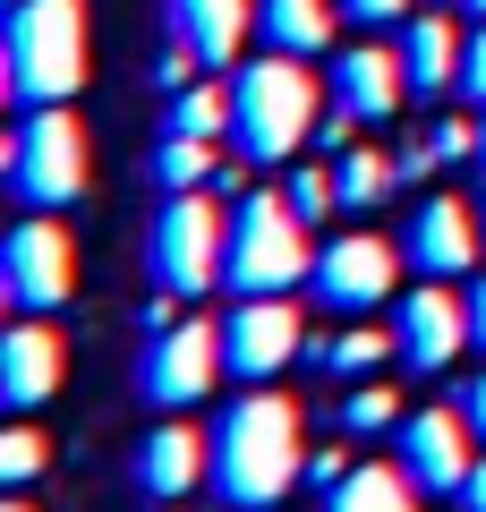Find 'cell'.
<instances>
[{"label":"cell","instance_id":"1","mask_svg":"<svg viewBox=\"0 0 486 512\" xmlns=\"http://www.w3.org/2000/svg\"><path fill=\"white\" fill-rule=\"evenodd\" d=\"M307 470V436H299V402L282 393H248L222 410L214 427V495L239 512H273Z\"/></svg>","mask_w":486,"mask_h":512},{"label":"cell","instance_id":"2","mask_svg":"<svg viewBox=\"0 0 486 512\" xmlns=\"http://www.w3.org/2000/svg\"><path fill=\"white\" fill-rule=\"evenodd\" d=\"M316 137V77L299 69V52H265L231 77V146L248 163H290Z\"/></svg>","mask_w":486,"mask_h":512},{"label":"cell","instance_id":"3","mask_svg":"<svg viewBox=\"0 0 486 512\" xmlns=\"http://www.w3.org/2000/svg\"><path fill=\"white\" fill-rule=\"evenodd\" d=\"M316 274V248H307V214L290 205V188H256L231 205V291L239 299H273L290 282Z\"/></svg>","mask_w":486,"mask_h":512},{"label":"cell","instance_id":"4","mask_svg":"<svg viewBox=\"0 0 486 512\" xmlns=\"http://www.w3.org/2000/svg\"><path fill=\"white\" fill-rule=\"evenodd\" d=\"M9 86H18V103H69L86 86V0H18L9 9Z\"/></svg>","mask_w":486,"mask_h":512},{"label":"cell","instance_id":"5","mask_svg":"<svg viewBox=\"0 0 486 512\" xmlns=\"http://www.w3.org/2000/svg\"><path fill=\"white\" fill-rule=\"evenodd\" d=\"M231 197H214V188H171V205L154 214V282L162 291H214L222 274H231V214H222Z\"/></svg>","mask_w":486,"mask_h":512},{"label":"cell","instance_id":"6","mask_svg":"<svg viewBox=\"0 0 486 512\" xmlns=\"http://www.w3.org/2000/svg\"><path fill=\"white\" fill-rule=\"evenodd\" d=\"M9 188L26 205H77L86 197V128L69 103H35L9 146Z\"/></svg>","mask_w":486,"mask_h":512},{"label":"cell","instance_id":"7","mask_svg":"<svg viewBox=\"0 0 486 512\" xmlns=\"http://www.w3.org/2000/svg\"><path fill=\"white\" fill-rule=\"evenodd\" d=\"M231 367V350H222V325H162L154 333V350H145V402H162V410H188V402H205L214 393V376Z\"/></svg>","mask_w":486,"mask_h":512},{"label":"cell","instance_id":"8","mask_svg":"<svg viewBox=\"0 0 486 512\" xmlns=\"http://www.w3.org/2000/svg\"><path fill=\"white\" fill-rule=\"evenodd\" d=\"M222 350H231V376H248V384L282 376V367L307 350V325H299V308H290V291L239 299V316L222 325Z\"/></svg>","mask_w":486,"mask_h":512},{"label":"cell","instance_id":"9","mask_svg":"<svg viewBox=\"0 0 486 512\" xmlns=\"http://www.w3.org/2000/svg\"><path fill=\"white\" fill-rule=\"evenodd\" d=\"M393 239H376V231H342L333 248L316 256V299L333 316H367V308H384V291H393Z\"/></svg>","mask_w":486,"mask_h":512},{"label":"cell","instance_id":"10","mask_svg":"<svg viewBox=\"0 0 486 512\" xmlns=\"http://www.w3.org/2000/svg\"><path fill=\"white\" fill-rule=\"evenodd\" d=\"M69 282H77L69 231H60L52 214H26L18 231H9V299H18L26 316H43V308H60V299H69Z\"/></svg>","mask_w":486,"mask_h":512},{"label":"cell","instance_id":"11","mask_svg":"<svg viewBox=\"0 0 486 512\" xmlns=\"http://www.w3.org/2000/svg\"><path fill=\"white\" fill-rule=\"evenodd\" d=\"M393 342H401V359H410L418 376H444L452 350L469 342V299L444 291V282L427 274V282H418V291L393 308Z\"/></svg>","mask_w":486,"mask_h":512},{"label":"cell","instance_id":"12","mask_svg":"<svg viewBox=\"0 0 486 512\" xmlns=\"http://www.w3.org/2000/svg\"><path fill=\"white\" fill-rule=\"evenodd\" d=\"M401 470L418 478L427 495H461L478 453H469V419L461 410H410L401 419Z\"/></svg>","mask_w":486,"mask_h":512},{"label":"cell","instance_id":"13","mask_svg":"<svg viewBox=\"0 0 486 512\" xmlns=\"http://www.w3.org/2000/svg\"><path fill=\"white\" fill-rule=\"evenodd\" d=\"M401 94H410L401 43H359V52L333 60V111H342V120H393Z\"/></svg>","mask_w":486,"mask_h":512},{"label":"cell","instance_id":"14","mask_svg":"<svg viewBox=\"0 0 486 512\" xmlns=\"http://www.w3.org/2000/svg\"><path fill=\"white\" fill-rule=\"evenodd\" d=\"M410 265L435 274V282L469 274V265H478V214H469L461 197H427L410 214Z\"/></svg>","mask_w":486,"mask_h":512},{"label":"cell","instance_id":"15","mask_svg":"<svg viewBox=\"0 0 486 512\" xmlns=\"http://www.w3.org/2000/svg\"><path fill=\"white\" fill-rule=\"evenodd\" d=\"M60 376H69V350H60L52 325H43V316L9 325V342H0V393H9V410L52 402V384H60Z\"/></svg>","mask_w":486,"mask_h":512},{"label":"cell","instance_id":"16","mask_svg":"<svg viewBox=\"0 0 486 512\" xmlns=\"http://www.w3.org/2000/svg\"><path fill=\"white\" fill-rule=\"evenodd\" d=\"M248 35H256V0H171V43L197 52L205 69H231Z\"/></svg>","mask_w":486,"mask_h":512},{"label":"cell","instance_id":"17","mask_svg":"<svg viewBox=\"0 0 486 512\" xmlns=\"http://www.w3.org/2000/svg\"><path fill=\"white\" fill-rule=\"evenodd\" d=\"M461 52H469V35H452L444 9H418L410 35H401V69H410V94H444V86H461Z\"/></svg>","mask_w":486,"mask_h":512},{"label":"cell","instance_id":"18","mask_svg":"<svg viewBox=\"0 0 486 512\" xmlns=\"http://www.w3.org/2000/svg\"><path fill=\"white\" fill-rule=\"evenodd\" d=\"M418 478L401 470V461H359V470L333 478V495H324V512H418Z\"/></svg>","mask_w":486,"mask_h":512},{"label":"cell","instance_id":"19","mask_svg":"<svg viewBox=\"0 0 486 512\" xmlns=\"http://www.w3.org/2000/svg\"><path fill=\"white\" fill-rule=\"evenodd\" d=\"M205 478V436L197 427H154V436H145V453H137V487H154V495H188Z\"/></svg>","mask_w":486,"mask_h":512},{"label":"cell","instance_id":"20","mask_svg":"<svg viewBox=\"0 0 486 512\" xmlns=\"http://www.w3.org/2000/svg\"><path fill=\"white\" fill-rule=\"evenodd\" d=\"M333 9L342 0H256V35H265V52H324L333 43Z\"/></svg>","mask_w":486,"mask_h":512},{"label":"cell","instance_id":"21","mask_svg":"<svg viewBox=\"0 0 486 512\" xmlns=\"http://www.w3.org/2000/svg\"><path fill=\"white\" fill-rule=\"evenodd\" d=\"M401 188V163L376 146H333V197H342V214H376L384 197Z\"/></svg>","mask_w":486,"mask_h":512},{"label":"cell","instance_id":"22","mask_svg":"<svg viewBox=\"0 0 486 512\" xmlns=\"http://www.w3.org/2000/svg\"><path fill=\"white\" fill-rule=\"evenodd\" d=\"M316 359L333 367V376H350V384H359V376H376L384 359H401V342H393V333H376V325H350V333H333V342H324Z\"/></svg>","mask_w":486,"mask_h":512},{"label":"cell","instance_id":"23","mask_svg":"<svg viewBox=\"0 0 486 512\" xmlns=\"http://www.w3.org/2000/svg\"><path fill=\"white\" fill-rule=\"evenodd\" d=\"M154 171H162V188H214V137H162V154H154Z\"/></svg>","mask_w":486,"mask_h":512},{"label":"cell","instance_id":"24","mask_svg":"<svg viewBox=\"0 0 486 512\" xmlns=\"http://www.w3.org/2000/svg\"><path fill=\"white\" fill-rule=\"evenodd\" d=\"M171 128H180V137H231V94L188 77V86L171 94Z\"/></svg>","mask_w":486,"mask_h":512},{"label":"cell","instance_id":"25","mask_svg":"<svg viewBox=\"0 0 486 512\" xmlns=\"http://www.w3.org/2000/svg\"><path fill=\"white\" fill-rule=\"evenodd\" d=\"M342 427L350 436H384V427H401V402L384 393V384H359V393L342 402Z\"/></svg>","mask_w":486,"mask_h":512},{"label":"cell","instance_id":"26","mask_svg":"<svg viewBox=\"0 0 486 512\" xmlns=\"http://www.w3.org/2000/svg\"><path fill=\"white\" fill-rule=\"evenodd\" d=\"M282 188H290V205H299L307 222H316V214H333V205H342V197H333V163H324V171H316V163H299V171H290Z\"/></svg>","mask_w":486,"mask_h":512},{"label":"cell","instance_id":"27","mask_svg":"<svg viewBox=\"0 0 486 512\" xmlns=\"http://www.w3.org/2000/svg\"><path fill=\"white\" fill-rule=\"evenodd\" d=\"M35 470H43V436H35V427H9V436H0V478L26 487Z\"/></svg>","mask_w":486,"mask_h":512},{"label":"cell","instance_id":"28","mask_svg":"<svg viewBox=\"0 0 486 512\" xmlns=\"http://www.w3.org/2000/svg\"><path fill=\"white\" fill-rule=\"evenodd\" d=\"M461 86H469V103H486V18L469 35V52H461Z\"/></svg>","mask_w":486,"mask_h":512},{"label":"cell","instance_id":"29","mask_svg":"<svg viewBox=\"0 0 486 512\" xmlns=\"http://www.w3.org/2000/svg\"><path fill=\"white\" fill-rule=\"evenodd\" d=\"M435 154H444V163L478 154V120H444V128H435Z\"/></svg>","mask_w":486,"mask_h":512},{"label":"cell","instance_id":"30","mask_svg":"<svg viewBox=\"0 0 486 512\" xmlns=\"http://www.w3.org/2000/svg\"><path fill=\"white\" fill-rule=\"evenodd\" d=\"M452 410H461V419H469V427L486 436V367H478V376L461 384V393H452Z\"/></svg>","mask_w":486,"mask_h":512},{"label":"cell","instance_id":"31","mask_svg":"<svg viewBox=\"0 0 486 512\" xmlns=\"http://www.w3.org/2000/svg\"><path fill=\"white\" fill-rule=\"evenodd\" d=\"M410 0H342V18H367V26H393Z\"/></svg>","mask_w":486,"mask_h":512},{"label":"cell","instance_id":"32","mask_svg":"<svg viewBox=\"0 0 486 512\" xmlns=\"http://www.w3.org/2000/svg\"><path fill=\"white\" fill-rule=\"evenodd\" d=\"M214 197H231V205H239V197H248V171H239V163H222V171H214Z\"/></svg>","mask_w":486,"mask_h":512},{"label":"cell","instance_id":"33","mask_svg":"<svg viewBox=\"0 0 486 512\" xmlns=\"http://www.w3.org/2000/svg\"><path fill=\"white\" fill-rule=\"evenodd\" d=\"M469 342L486 350V274H478V291H469Z\"/></svg>","mask_w":486,"mask_h":512},{"label":"cell","instance_id":"34","mask_svg":"<svg viewBox=\"0 0 486 512\" xmlns=\"http://www.w3.org/2000/svg\"><path fill=\"white\" fill-rule=\"evenodd\" d=\"M461 512H486V453H478V470H469V487H461Z\"/></svg>","mask_w":486,"mask_h":512},{"label":"cell","instance_id":"35","mask_svg":"<svg viewBox=\"0 0 486 512\" xmlns=\"http://www.w3.org/2000/svg\"><path fill=\"white\" fill-rule=\"evenodd\" d=\"M478 163H486V120H478Z\"/></svg>","mask_w":486,"mask_h":512},{"label":"cell","instance_id":"36","mask_svg":"<svg viewBox=\"0 0 486 512\" xmlns=\"http://www.w3.org/2000/svg\"><path fill=\"white\" fill-rule=\"evenodd\" d=\"M461 9H478V18H486V0H461Z\"/></svg>","mask_w":486,"mask_h":512},{"label":"cell","instance_id":"37","mask_svg":"<svg viewBox=\"0 0 486 512\" xmlns=\"http://www.w3.org/2000/svg\"><path fill=\"white\" fill-rule=\"evenodd\" d=\"M0 512H26V504H0Z\"/></svg>","mask_w":486,"mask_h":512},{"label":"cell","instance_id":"38","mask_svg":"<svg viewBox=\"0 0 486 512\" xmlns=\"http://www.w3.org/2000/svg\"><path fill=\"white\" fill-rule=\"evenodd\" d=\"M9 9H18V0H9Z\"/></svg>","mask_w":486,"mask_h":512}]
</instances>
